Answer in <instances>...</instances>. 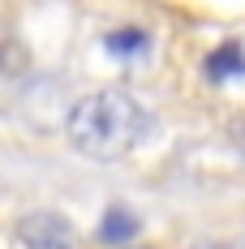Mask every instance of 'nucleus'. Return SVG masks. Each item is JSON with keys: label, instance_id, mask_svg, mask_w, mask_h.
<instances>
[{"label": "nucleus", "instance_id": "obj_5", "mask_svg": "<svg viewBox=\"0 0 245 249\" xmlns=\"http://www.w3.org/2000/svg\"><path fill=\"white\" fill-rule=\"evenodd\" d=\"M194 249H245L241 241H198Z\"/></svg>", "mask_w": 245, "mask_h": 249}, {"label": "nucleus", "instance_id": "obj_1", "mask_svg": "<svg viewBox=\"0 0 245 249\" xmlns=\"http://www.w3.org/2000/svg\"><path fill=\"white\" fill-rule=\"evenodd\" d=\"M147 133H151V112L142 107L138 95H129L121 86H103V90L82 95L65 121L69 146L86 159H121L142 146Z\"/></svg>", "mask_w": 245, "mask_h": 249}, {"label": "nucleus", "instance_id": "obj_6", "mask_svg": "<svg viewBox=\"0 0 245 249\" xmlns=\"http://www.w3.org/2000/svg\"><path fill=\"white\" fill-rule=\"evenodd\" d=\"M125 249H142V245H125Z\"/></svg>", "mask_w": 245, "mask_h": 249}, {"label": "nucleus", "instance_id": "obj_3", "mask_svg": "<svg viewBox=\"0 0 245 249\" xmlns=\"http://www.w3.org/2000/svg\"><path fill=\"white\" fill-rule=\"evenodd\" d=\"M133 236H138V219H133L125 206H112V211L103 215V224H99V241L121 245V241H133Z\"/></svg>", "mask_w": 245, "mask_h": 249}, {"label": "nucleus", "instance_id": "obj_4", "mask_svg": "<svg viewBox=\"0 0 245 249\" xmlns=\"http://www.w3.org/2000/svg\"><path fill=\"white\" fill-rule=\"evenodd\" d=\"M108 48L121 56H138V52H147V30H116V35H108Z\"/></svg>", "mask_w": 245, "mask_h": 249}, {"label": "nucleus", "instance_id": "obj_2", "mask_svg": "<svg viewBox=\"0 0 245 249\" xmlns=\"http://www.w3.org/2000/svg\"><path fill=\"white\" fill-rule=\"evenodd\" d=\"M13 236L22 249H77V228L60 211H26Z\"/></svg>", "mask_w": 245, "mask_h": 249}]
</instances>
